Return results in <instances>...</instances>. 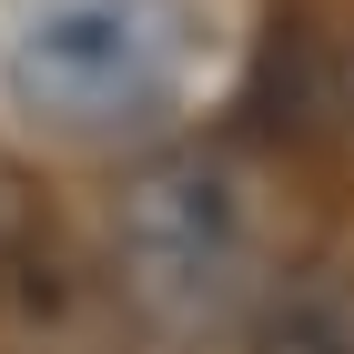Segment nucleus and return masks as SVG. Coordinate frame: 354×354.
<instances>
[{
    "mask_svg": "<svg viewBox=\"0 0 354 354\" xmlns=\"http://www.w3.org/2000/svg\"><path fill=\"white\" fill-rule=\"evenodd\" d=\"M203 0H21L0 21V102L41 142H152L203 82Z\"/></svg>",
    "mask_w": 354,
    "mask_h": 354,
    "instance_id": "f257e3e1",
    "label": "nucleus"
},
{
    "mask_svg": "<svg viewBox=\"0 0 354 354\" xmlns=\"http://www.w3.org/2000/svg\"><path fill=\"white\" fill-rule=\"evenodd\" d=\"M253 183L213 152H152L111 192V283L152 334H213L253 304Z\"/></svg>",
    "mask_w": 354,
    "mask_h": 354,
    "instance_id": "f03ea898",
    "label": "nucleus"
},
{
    "mask_svg": "<svg viewBox=\"0 0 354 354\" xmlns=\"http://www.w3.org/2000/svg\"><path fill=\"white\" fill-rule=\"evenodd\" d=\"M243 344L253 354H354V273L334 263L283 273L273 294L243 304Z\"/></svg>",
    "mask_w": 354,
    "mask_h": 354,
    "instance_id": "7ed1b4c3",
    "label": "nucleus"
},
{
    "mask_svg": "<svg viewBox=\"0 0 354 354\" xmlns=\"http://www.w3.org/2000/svg\"><path fill=\"white\" fill-rule=\"evenodd\" d=\"M30 213H41V203H30L21 162H0V243H21V233H30Z\"/></svg>",
    "mask_w": 354,
    "mask_h": 354,
    "instance_id": "20e7f679",
    "label": "nucleus"
},
{
    "mask_svg": "<svg viewBox=\"0 0 354 354\" xmlns=\"http://www.w3.org/2000/svg\"><path fill=\"white\" fill-rule=\"evenodd\" d=\"M344 102H354V71H344Z\"/></svg>",
    "mask_w": 354,
    "mask_h": 354,
    "instance_id": "39448f33",
    "label": "nucleus"
}]
</instances>
